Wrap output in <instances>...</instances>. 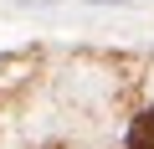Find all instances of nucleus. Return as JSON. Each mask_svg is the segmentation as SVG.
<instances>
[{
    "label": "nucleus",
    "instance_id": "f257e3e1",
    "mask_svg": "<svg viewBox=\"0 0 154 149\" xmlns=\"http://www.w3.org/2000/svg\"><path fill=\"white\" fill-rule=\"evenodd\" d=\"M128 149H154V108H144V113H134V123H128V139H123Z\"/></svg>",
    "mask_w": 154,
    "mask_h": 149
}]
</instances>
